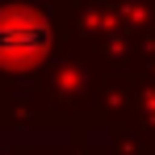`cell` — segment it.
<instances>
[{
  "mask_svg": "<svg viewBox=\"0 0 155 155\" xmlns=\"http://www.w3.org/2000/svg\"><path fill=\"white\" fill-rule=\"evenodd\" d=\"M51 51V25L34 8H0V63L29 67Z\"/></svg>",
  "mask_w": 155,
  "mask_h": 155,
  "instance_id": "6da1fadb",
  "label": "cell"
}]
</instances>
